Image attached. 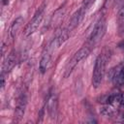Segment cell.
I'll use <instances>...</instances> for the list:
<instances>
[{
    "instance_id": "6da1fadb",
    "label": "cell",
    "mask_w": 124,
    "mask_h": 124,
    "mask_svg": "<svg viewBox=\"0 0 124 124\" xmlns=\"http://www.w3.org/2000/svg\"><path fill=\"white\" fill-rule=\"evenodd\" d=\"M108 59V50L106 48L96 58L94 70H93V74H92V85L95 88H98L101 85V82H102L104 75H105Z\"/></svg>"
},
{
    "instance_id": "7a4b0ae2",
    "label": "cell",
    "mask_w": 124,
    "mask_h": 124,
    "mask_svg": "<svg viewBox=\"0 0 124 124\" xmlns=\"http://www.w3.org/2000/svg\"><path fill=\"white\" fill-rule=\"evenodd\" d=\"M106 29H107V22H106V19L104 17H102L95 24L90 36L88 37L86 45L88 46H90L91 48L94 47V46L96 44H98L104 37V35L106 33Z\"/></svg>"
},
{
    "instance_id": "3957f363",
    "label": "cell",
    "mask_w": 124,
    "mask_h": 124,
    "mask_svg": "<svg viewBox=\"0 0 124 124\" xmlns=\"http://www.w3.org/2000/svg\"><path fill=\"white\" fill-rule=\"evenodd\" d=\"M91 51V47L88 46L87 45H85L84 46H82L80 49H78L75 54L74 56L72 57V59L68 62L66 68H65V73H64V78H67L70 76V74L73 72V70L75 69V67L77 66V64L81 61L82 59H84Z\"/></svg>"
},
{
    "instance_id": "277c9868",
    "label": "cell",
    "mask_w": 124,
    "mask_h": 124,
    "mask_svg": "<svg viewBox=\"0 0 124 124\" xmlns=\"http://www.w3.org/2000/svg\"><path fill=\"white\" fill-rule=\"evenodd\" d=\"M44 12H45V5H42L37 10V12L35 13V15L32 17V19L25 26V28L23 30V33H24L25 36L32 35L38 29V27L40 26V24L42 22V19H43V16H44Z\"/></svg>"
},
{
    "instance_id": "5b68a950",
    "label": "cell",
    "mask_w": 124,
    "mask_h": 124,
    "mask_svg": "<svg viewBox=\"0 0 124 124\" xmlns=\"http://www.w3.org/2000/svg\"><path fill=\"white\" fill-rule=\"evenodd\" d=\"M27 105V97H26V93L25 91L20 92L18 99H17V105L16 107V110H15V118L16 121L20 120L22 118V116L24 115L25 112V108Z\"/></svg>"
},
{
    "instance_id": "8992f818",
    "label": "cell",
    "mask_w": 124,
    "mask_h": 124,
    "mask_svg": "<svg viewBox=\"0 0 124 124\" xmlns=\"http://www.w3.org/2000/svg\"><path fill=\"white\" fill-rule=\"evenodd\" d=\"M53 42L46 48V50L44 51L43 55H42V58L40 60V65H39V68H40V71L42 74H45L50 64V60H51V52L53 50Z\"/></svg>"
},
{
    "instance_id": "52a82bcc",
    "label": "cell",
    "mask_w": 124,
    "mask_h": 124,
    "mask_svg": "<svg viewBox=\"0 0 124 124\" xmlns=\"http://www.w3.org/2000/svg\"><path fill=\"white\" fill-rule=\"evenodd\" d=\"M46 106H47V111H48L49 116L52 119H55L57 116V106H58L57 95L55 92H50V94L48 95Z\"/></svg>"
},
{
    "instance_id": "ba28073f",
    "label": "cell",
    "mask_w": 124,
    "mask_h": 124,
    "mask_svg": "<svg viewBox=\"0 0 124 124\" xmlns=\"http://www.w3.org/2000/svg\"><path fill=\"white\" fill-rule=\"evenodd\" d=\"M16 53H15L14 51H12V52L7 56L6 60H5L4 63H3L1 74L5 75V76H6L7 74H9V73L14 69V67L16 66Z\"/></svg>"
},
{
    "instance_id": "9c48e42d",
    "label": "cell",
    "mask_w": 124,
    "mask_h": 124,
    "mask_svg": "<svg viewBox=\"0 0 124 124\" xmlns=\"http://www.w3.org/2000/svg\"><path fill=\"white\" fill-rule=\"evenodd\" d=\"M111 80L114 85L122 86L124 85V66L117 67L115 70L112 71Z\"/></svg>"
},
{
    "instance_id": "30bf717a",
    "label": "cell",
    "mask_w": 124,
    "mask_h": 124,
    "mask_svg": "<svg viewBox=\"0 0 124 124\" xmlns=\"http://www.w3.org/2000/svg\"><path fill=\"white\" fill-rule=\"evenodd\" d=\"M22 23H23V17H22V16L16 17V18L12 22V24H11V26H10V35H11V37H12L13 39L16 36V34H17L18 30L20 29Z\"/></svg>"
},
{
    "instance_id": "8fae6325",
    "label": "cell",
    "mask_w": 124,
    "mask_h": 124,
    "mask_svg": "<svg viewBox=\"0 0 124 124\" xmlns=\"http://www.w3.org/2000/svg\"><path fill=\"white\" fill-rule=\"evenodd\" d=\"M81 18H82V16H81L80 10H78V11L72 16V17H71V19H70V21H69V25H68L67 28H68L70 31L74 30V29L78 26V24L79 23V21L81 20Z\"/></svg>"
},
{
    "instance_id": "7c38bea8",
    "label": "cell",
    "mask_w": 124,
    "mask_h": 124,
    "mask_svg": "<svg viewBox=\"0 0 124 124\" xmlns=\"http://www.w3.org/2000/svg\"><path fill=\"white\" fill-rule=\"evenodd\" d=\"M70 33H71V31H70L68 28H64V29L58 34V36L56 37V39L54 40L55 43H56V46H60L61 45H63V44L68 40V38H69V36H70Z\"/></svg>"
},
{
    "instance_id": "4fadbf2b",
    "label": "cell",
    "mask_w": 124,
    "mask_h": 124,
    "mask_svg": "<svg viewBox=\"0 0 124 124\" xmlns=\"http://www.w3.org/2000/svg\"><path fill=\"white\" fill-rule=\"evenodd\" d=\"M95 0H84L83 1V4L81 6V8L79 9L80 10V13H81V16L83 17V16L85 15V13L87 12V10L90 8V6L92 5V3L94 2Z\"/></svg>"
},
{
    "instance_id": "5bb4252c",
    "label": "cell",
    "mask_w": 124,
    "mask_h": 124,
    "mask_svg": "<svg viewBox=\"0 0 124 124\" xmlns=\"http://www.w3.org/2000/svg\"><path fill=\"white\" fill-rule=\"evenodd\" d=\"M63 14L64 12L62 13V9H59L57 10L54 15H53V17H52V24H56L57 22H60V20L63 18Z\"/></svg>"
},
{
    "instance_id": "9a60e30c",
    "label": "cell",
    "mask_w": 124,
    "mask_h": 124,
    "mask_svg": "<svg viewBox=\"0 0 124 124\" xmlns=\"http://www.w3.org/2000/svg\"><path fill=\"white\" fill-rule=\"evenodd\" d=\"M0 79H1V89H3V88H4V86H5V75L1 74Z\"/></svg>"
},
{
    "instance_id": "2e32d148",
    "label": "cell",
    "mask_w": 124,
    "mask_h": 124,
    "mask_svg": "<svg viewBox=\"0 0 124 124\" xmlns=\"http://www.w3.org/2000/svg\"><path fill=\"white\" fill-rule=\"evenodd\" d=\"M119 108H124V93H122V96H121V102H120Z\"/></svg>"
},
{
    "instance_id": "e0dca14e",
    "label": "cell",
    "mask_w": 124,
    "mask_h": 124,
    "mask_svg": "<svg viewBox=\"0 0 124 124\" xmlns=\"http://www.w3.org/2000/svg\"><path fill=\"white\" fill-rule=\"evenodd\" d=\"M118 15H119V16H121V17H124V6L119 10V12H118Z\"/></svg>"
},
{
    "instance_id": "ac0fdd59",
    "label": "cell",
    "mask_w": 124,
    "mask_h": 124,
    "mask_svg": "<svg viewBox=\"0 0 124 124\" xmlns=\"http://www.w3.org/2000/svg\"><path fill=\"white\" fill-rule=\"evenodd\" d=\"M8 3H9L8 0H3V4H4V5H6V4H8Z\"/></svg>"
},
{
    "instance_id": "d6986e66",
    "label": "cell",
    "mask_w": 124,
    "mask_h": 124,
    "mask_svg": "<svg viewBox=\"0 0 124 124\" xmlns=\"http://www.w3.org/2000/svg\"><path fill=\"white\" fill-rule=\"evenodd\" d=\"M123 122H124V118H123Z\"/></svg>"
}]
</instances>
